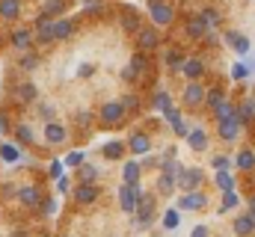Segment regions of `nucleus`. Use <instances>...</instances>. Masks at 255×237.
<instances>
[{"instance_id": "nucleus-1", "label": "nucleus", "mask_w": 255, "mask_h": 237, "mask_svg": "<svg viewBox=\"0 0 255 237\" xmlns=\"http://www.w3.org/2000/svg\"><path fill=\"white\" fill-rule=\"evenodd\" d=\"M139 196H142V187H139V184H125V187L119 190V205H122L125 214H136Z\"/></svg>"}, {"instance_id": "nucleus-2", "label": "nucleus", "mask_w": 255, "mask_h": 237, "mask_svg": "<svg viewBox=\"0 0 255 237\" xmlns=\"http://www.w3.org/2000/svg\"><path fill=\"white\" fill-rule=\"evenodd\" d=\"M36 39L42 42V45H48V42H54L57 39V18H51V15H39L36 18Z\"/></svg>"}, {"instance_id": "nucleus-3", "label": "nucleus", "mask_w": 255, "mask_h": 237, "mask_svg": "<svg viewBox=\"0 0 255 237\" xmlns=\"http://www.w3.org/2000/svg\"><path fill=\"white\" fill-rule=\"evenodd\" d=\"M148 12H151V21H154V24H160V27L172 24V18H175V12H172L163 0H148Z\"/></svg>"}, {"instance_id": "nucleus-4", "label": "nucleus", "mask_w": 255, "mask_h": 237, "mask_svg": "<svg viewBox=\"0 0 255 237\" xmlns=\"http://www.w3.org/2000/svg\"><path fill=\"white\" fill-rule=\"evenodd\" d=\"M98 116H101L104 124H119V121L125 118V107H122V101H107Z\"/></svg>"}, {"instance_id": "nucleus-5", "label": "nucleus", "mask_w": 255, "mask_h": 237, "mask_svg": "<svg viewBox=\"0 0 255 237\" xmlns=\"http://www.w3.org/2000/svg\"><path fill=\"white\" fill-rule=\"evenodd\" d=\"M151 217H154V199L142 193L139 208H136V226H151Z\"/></svg>"}, {"instance_id": "nucleus-6", "label": "nucleus", "mask_w": 255, "mask_h": 237, "mask_svg": "<svg viewBox=\"0 0 255 237\" xmlns=\"http://www.w3.org/2000/svg\"><path fill=\"white\" fill-rule=\"evenodd\" d=\"M217 127H220V136L226 139V142H235L238 136H241V118H223V121H217Z\"/></svg>"}, {"instance_id": "nucleus-7", "label": "nucleus", "mask_w": 255, "mask_h": 237, "mask_svg": "<svg viewBox=\"0 0 255 237\" xmlns=\"http://www.w3.org/2000/svg\"><path fill=\"white\" fill-rule=\"evenodd\" d=\"M223 39H226V45H232L238 54H250V51H253L250 39H247V36H241V33H235V30H226V33H223Z\"/></svg>"}, {"instance_id": "nucleus-8", "label": "nucleus", "mask_w": 255, "mask_h": 237, "mask_svg": "<svg viewBox=\"0 0 255 237\" xmlns=\"http://www.w3.org/2000/svg\"><path fill=\"white\" fill-rule=\"evenodd\" d=\"M205 205H208V199H205L202 193H196V190H193V193H184V196L178 199V208H184V211H202Z\"/></svg>"}, {"instance_id": "nucleus-9", "label": "nucleus", "mask_w": 255, "mask_h": 237, "mask_svg": "<svg viewBox=\"0 0 255 237\" xmlns=\"http://www.w3.org/2000/svg\"><path fill=\"white\" fill-rule=\"evenodd\" d=\"M184 101H187L190 107L202 104V101H208V92L202 89V83H199V80H190V86L184 89Z\"/></svg>"}, {"instance_id": "nucleus-10", "label": "nucleus", "mask_w": 255, "mask_h": 237, "mask_svg": "<svg viewBox=\"0 0 255 237\" xmlns=\"http://www.w3.org/2000/svg\"><path fill=\"white\" fill-rule=\"evenodd\" d=\"M196 184H202V169H187L184 175L178 178V190H184V193H193L196 190Z\"/></svg>"}, {"instance_id": "nucleus-11", "label": "nucleus", "mask_w": 255, "mask_h": 237, "mask_svg": "<svg viewBox=\"0 0 255 237\" xmlns=\"http://www.w3.org/2000/svg\"><path fill=\"white\" fill-rule=\"evenodd\" d=\"M74 199H77L80 205H92V202L98 199V187H95V184H80V187L74 190Z\"/></svg>"}, {"instance_id": "nucleus-12", "label": "nucleus", "mask_w": 255, "mask_h": 237, "mask_svg": "<svg viewBox=\"0 0 255 237\" xmlns=\"http://www.w3.org/2000/svg\"><path fill=\"white\" fill-rule=\"evenodd\" d=\"M18 199H21L27 208H36V205L42 202V193H39V187L27 184V187H21V190H18Z\"/></svg>"}, {"instance_id": "nucleus-13", "label": "nucleus", "mask_w": 255, "mask_h": 237, "mask_svg": "<svg viewBox=\"0 0 255 237\" xmlns=\"http://www.w3.org/2000/svg\"><path fill=\"white\" fill-rule=\"evenodd\" d=\"M45 139H48L51 145L65 142V127L63 124H57V121H48V124H45Z\"/></svg>"}, {"instance_id": "nucleus-14", "label": "nucleus", "mask_w": 255, "mask_h": 237, "mask_svg": "<svg viewBox=\"0 0 255 237\" xmlns=\"http://www.w3.org/2000/svg\"><path fill=\"white\" fill-rule=\"evenodd\" d=\"M157 42H160V39H157V33H154L151 27H142V30L136 33V45H139L142 51H148V48H157Z\"/></svg>"}, {"instance_id": "nucleus-15", "label": "nucleus", "mask_w": 255, "mask_h": 237, "mask_svg": "<svg viewBox=\"0 0 255 237\" xmlns=\"http://www.w3.org/2000/svg\"><path fill=\"white\" fill-rule=\"evenodd\" d=\"M128 142H130V151H133V154H148V151H151V139H148L145 133H133Z\"/></svg>"}, {"instance_id": "nucleus-16", "label": "nucleus", "mask_w": 255, "mask_h": 237, "mask_svg": "<svg viewBox=\"0 0 255 237\" xmlns=\"http://www.w3.org/2000/svg\"><path fill=\"white\" fill-rule=\"evenodd\" d=\"M18 15H21V3L18 0H0V18L15 21Z\"/></svg>"}, {"instance_id": "nucleus-17", "label": "nucleus", "mask_w": 255, "mask_h": 237, "mask_svg": "<svg viewBox=\"0 0 255 237\" xmlns=\"http://www.w3.org/2000/svg\"><path fill=\"white\" fill-rule=\"evenodd\" d=\"M181 74H184L187 80H199V77L205 74V62H202V59H187V62H184V71H181Z\"/></svg>"}, {"instance_id": "nucleus-18", "label": "nucleus", "mask_w": 255, "mask_h": 237, "mask_svg": "<svg viewBox=\"0 0 255 237\" xmlns=\"http://www.w3.org/2000/svg\"><path fill=\"white\" fill-rule=\"evenodd\" d=\"M255 232V217L250 214V217H238L235 220V235L238 237H247V235H253Z\"/></svg>"}, {"instance_id": "nucleus-19", "label": "nucleus", "mask_w": 255, "mask_h": 237, "mask_svg": "<svg viewBox=\"0 0 255 237\" xmlns=\"http://www.w3.org/2000/svg\"><path fill=\"white\" fill-rule=\"evenodd\" d=\"M30 42H33V33H30V30H15V33H12V48L27 51V48H30Z\"/></svg>"}, {"instance_id": "nucleus-20", "label": "nucleus", "mask_w": 255, "mask_h": 237, "mask_svg": "<svg viewBox=\"0 0 255 237\" xmlns=\"http://www.w3.org/2000/svg\"><path fill=\"white\" fill-rule=\"evenodd\" d=\"M101 151H104V157H107V160H119V157L125 154V142L113 139V142H107V145H104Z\"/></svg>"}, {"instance_id": "nucleus-21", "label": "nucleus", "mask_w": 255, "mask_h": 237, "mask_svg": "<svg viewBox=\"0 0 255 237\" xmlns=\"http://www.w3.org/2000/svg\"><path fill=\"white\" fill-rule=\"evenodd\" d=\"M187 33H190L193 39H202V36L208 33V21H205L202 15H196V18L190 21V27H187Z\"/></svg>"}, {"instance_id": "nucleus-22", "label": "nucleus", "mask_w": 255, "mask_h": 237, "mask_svg": "<svg viewBox=\"0 0 255 237\" xmlns=\"http://www.w3.org/2000/svg\"><path fill=\"white\" fill-rule=\"evenodd\" d=\"M15 136H18V142H24V145H33V142H36V130H33L30 124H18V127H15Z\"/></svg>"}, {"instance_id": "nucleus-23", "label": "nucleus", "mask_w": 255, "mask_h": 237, "mask_svg": "<svg viewBox=\"0 0 255 237\" xmlns=\"http://www.w3.org/2000/svg\"><path fill=\"white\" fill-rule=\"evenodd\" d=\"M238 118H241V124H244V121H253L255 118V98H247V101L238 107Z\"/></svg>"}, {"instance_id": "nucleus-24", "label": "nucleus", "mask_w": 255, "mask_h": 237, "mask_svg": "<svg viewBox=\"0 0 255 237\" xmlns=\"http://www.w3.org/2000/svg\"><path fill=\"white\" fill-rule=\"evenodd\" d=\"M175 187H178V181L169 175V172H163V175H160V181H157V190H160L163 196H172V193H175Z\"/></svg>"}, {"instance_id": "nucleus-25", "label": "nucleus", "mask_w": 255, "mask_h": 237, "mask_svg": "<svg viewBox=\"0 0 255 237\" xmlns=\"http://www.w3.org/2000/svg\"><path fill=\"white\" fill-rule=\"evenodd\" d=\"M0 157H3L6 163H15V160H21V151H18V145L3 142V145H0Z\"/></svg>"}, {"instance_id": "nucleus-26", "label": "nucleus", "mask_w": 255, "mask_h": 237, "mask_svg": "<svg viewBox=\"0 0 255 237\" xmlns=\"http://www.w3.org/2000/svg\"><path fill=\"white\" fill-rule=\"evenodd\" d=\"M122 178H125V184H139V163H125L122 166Z\"/></svg>"}, {"instance_id": "nucleus-27", "label": "nucleus", "mask_w": 255, "mask_h": 237, "mask_svg": "<svg viewBox=\"0 0 255 237\" xmlns=\"http://www.w3.org/2000/svg\"><path fill=\"white\" fill-rule=\"evenodd\" d=\"M190 145L196 151H205L208 148V133L205 130H190Z\"/></svg>"}, {"instance_id": "nucleus-28", "label": "nucleus", "mask_w": 255, "mask_h": 237, "mask_svg": "<svg viewBox=\"0 0 255 237\" xmlns=\"http://www.w3.org/2000/svg\"><path fill=\"white\" fill-rule=\"evenodd\" d=\"M217 187H220L223 193H229V190H235V178L229 175V169H220V172H217Z\"/></svg>"}, {"instance_id": "nucleus-29", "label": "nucleus", "mask_w": 255, "mask_h": 237, "mask_svg": "<svg viewBox=\"0 0 255 237\" xmlns=\"http://www.w3.org/2000/svg\"><path fill=\"white\" fill-rule=\"evenodd\" d=\"M214 113H217V121H223V118H235V116H238V107H235V104H229V101H223Z\"/></svg>"}, {"instance_id": "nucleus-30", "label": "nucleus", "mask_w": 255, "mask_h": 237, "mask_svg": "<svg viewBox=\"0 0 255 237\" xmlns=\"http://www.w3.org/2000/svg\"><path fill=\"white\" fill-rule=\"evenodd\" d=\"M122 27L139 33V18H136V12H133V9H125V12H122Z\"/></svg>"}, {"instance_id": "nucleus-31", "label": "nucleus", "mask_w": 255, "mask_h": 237, "mask_svg": "<svg viewBox=\"0 0 255 237\" xmlns=\"http://www.w3.org/2000/svg\"><path fill=\"white\" fill-rule=\"evenodd\" d=\"M178 223H181V214H178V208H169L166 211V217H163V229H178Z\"/></svg>"}, {"instance_id": "nucleus-32", "label": "nucleus", "mask_w": 255, "mask_h": 237, "mask_svg": "<svg viewBox=\"0 0 255 237\" xmlns=\"http://www.w3.org/2000/svg\"><path fill=\"white\" fill-rule=\"evenodd\" d=\"M184 62H187V59L181 57L178 51H169V54H166V65H169L172 71H184Z\"/></svg>"}, {"instance_id": "nucleus-33", "label": "nucleus", "mask_w": 255, "mask_h": 237, "mask_svg": "<svg viewBox=\"0 0 255 237\" xmlns=\"http://www.w3.org/2000/svg\"><path fill=\"white\" fill-rule=\"evenodd\" d=\"M63 9H65V0H45V6H42V12H45V15H51V18H54V15H60Z\"/></svg>"}, {"instance_id": "nucleus-34", "label": "nucleus", "mask_w": 255, "mask_h": 237, "mask_svg": "<svg viewBox=\"0 0 255 237\" xmlns=\"http://www.w3.org/2000/svg\"><path fill=\"white\" fill-rule=\"evenodd\" d=\"M253 166H255V154H253V151H241V154H238V169L250 172Z\"/></svg>"}, {"instance_id": "nucleus-35", "label": "nucleus", "mask_w": 255, "mask_h": 237, "mask_svg": "<svg viewBox=\"0 0 255 237\" xmlns=\"http://www.w3.org/2000/svg\"><path fill=\"white\" fill-rule=\"evenodd\" d=\"M71 33H74V24H71L68 18H60V21H57V39H68Z\"/></svg>"}, {"instance_id": "nucleus-36", "label": "nucleus", "mask_w": 255, "mask_h": 237, "mask_svg": "<svg viewBox=\"0 0 255 237\" xmlns=\"http://www.w3.org/2000/svg\"><path fill=\"white\" fill-rule=\"evenodd\" d=\"M77 178H80V184H92V181L98 178V169H95V166H80V169H77Z\"/></svg>"}, {"instance_id": "nucleus-37", "label": "nucleus", "mask_w": 255, "mask_h": 237, "mask_svg": "<svg viewBox=\"0 0 255 237\" xmlns=\"http://www.w3.org/2000/svg\"><path fill=\"white\" fill-rule=\"evenodd\" d=\"M223 101H226V92H223V89H211V92H208V107H211V110H217Z\"/></svg>"}, {"instance_id": "nucleus-38", "label": "nucleus", "mask_w": 255, "mask_h": 237, "mask_svg": "<svg viewBox=\"0 0 255 237\" xmlns=\"http://www.w3.org/2000/svg\"><path fill=\"white\" fill-rule=\"evenodd\" d=\"M154 110H172V98H169V92H157V98H154Z\"/></svg>"}, {"instance_id": "nucleus-39", "label": "nucleus", "mask_w": 255, "mask_h": 237, "mask_svg": "<svg viewBox=\"0 0 255 237\" xmlns=\"http://www.w3.org/2000/svg\"><path fill=\"white\" fill-rule=\"evenodd\" d=\"M18 95H21V101H36V86L33 83H24V86H18Z\"/></svg>"}, {"instance_id": "nucleus-40", "label": "nucleus", "mask_w": 255, "mask_h": 237, "mask_svg": "<svg viewBox=\"0 0 255 237\" xmlns=\"http://www.w3.org/2000/svg\"><path fill=\"white\" fill-rule=\"evenodd\" d=\"M145 65H148V62H145L142 54H133V57H130V71H133V74H142V71H145Z\"/></svg>"}, {"instance_id": "nucleus-41", "label": "nucleus", "mask_w": 255, "mask_h": 237, "mask_svg": "<svg viewBox=\"0 0 255 237\" xmlns=\"http://www.w3.org/2000/svg\"><path fill=\"white\" fill-rule=\"evenodd\" d=\"M238 202H241V199H238V193H235V190H229V193H226V199H223V208H220V214H223V211H232V208H238Z\"/></svg>"}, {"instance_id": "nucleus-42", "label": "nucleus", "mask_w": 255, "mask_h": 237, "mask_svg": "<svg viewBox=\"0 0 255 237\" xmlns=\"http://www.w3.org/2000/svg\"><path fill=\"white\" fill-rule=\"evenodd\" d=\"M57 211H60L57 199H45V202H42V214H45V217H57Z\"/></svg>"}, {"instance_id": "nucleus-43", "label": "nucleus", "mask_w": 255, "mask_h": 237, "mask_svg": "<svg viewBox=\"0 0 255 237\" xmlns=\"http://www.w3.org/2000/svg\"><path fill=\"white\" fill-rule=\"evenodd\" d=\"M232 77H235V80H244V77H250V65H247V62H238V65L232 68Z\"/></svg>"}, {"instance_id": "nucleus-44", "label": "nucleus", "mask_w": 255, "mask_h": 237, "mask_svg": "<svg viewBox=\"0 0 255 237\" xmlns=\"http://www.w3.org/2000/svg\"><path fill=\"white\" fill-rule=\"evenodd\" d=\"M65 166H77V169H80V166H83V151H71V154L65 157Z\"/></svg>"}, {"instance_id": "nucleus-45", "label": "nucleus", "mask_w": 255, "mask_h": 237, "mask_svg": "<svg viewBox=\"0 0 255 237\" xmlns=\"http://www.w3.org/2000/svg\"><path fill=\"white\" fill-rule=\"evenodd\" d=\"M202 18L208 21V27H220V15H217L214 9H205V12H202Z\"/></svg>"}, {"instance_id": "nucleus-46", "label": "nucleus", "mask_w": 255, "mask_h": 237, "mask_svg": "<svg viewBox=\"0 0 255 237\" xmlns=\"http://www.w3.org/2000/svg\"><path fill=\"white\" fill-rule=\"evenodd\" d=\"M122 107H125V110H130V113H133V110L139 107V98H136V95H125V98H122Z\"/></svg>"}, {"instance_id": "nucleus-47", "label": "nucleus", "mask_w": 255, "mask_h": 237, "mask_svg": "<svg viewBox=\"0 0 255 237\" xmlns=\"http://www.w3.org/2000/svg\"><path fill=\"white\" fill-rule=\"evenodd\" d=\"M63 160H54V163H51V169H48V172H51V178H57V181H60V178H63Z\"/></svg>"}, {"instance_id": "nucleus-48", "label": "nucleus", "mask_w": 255, "mask_h": 237, "mask_svg": "<svg viewBox=\"0 0 255 237\" xmlns=\"http://www.w3.org/2000/svg\"><path fill=\"white\" fill-rule=\"evenodd\" d=\"M36 65H39V59H36V57H24V59H21V68H24V71H33Z\"/></svg>"}, {"instance_id": "nucleus-49", "label": "nucleus", "mask_w": 255, "mask_h": 237, "mask_svg": "<svg viewBox=\"0 0 255 237\" xmlns=\"http://www.w3.org/2000/svg\"><path fill=\"white\" fill-rule=\"evenodd\" d=\"M214 166H217V172H220V169H229L232 163H229V157H223V154H220V157H214Z\"/></svg>"}, {"instance_id": "nucleus-50", "label": "nucleus", "mask_w": 255, "mask_h": 237, "mask_svg": "<svg viewBox=\"0 0 255 237\" xmlns=\"http://www.w3.org/2000/svg\"><path fill=\"white\" fill-rule=\"evenodd\" d=\"M83 6H86L89 12H98V9L104 6V0H83Z\"/></svg>"}, {"instance_id": "nucleus-51", "label": "nucleus", "mask_w": 255, "mask_h": 237, "mask_svg": "<svg viewBox=\"0 0 255 237\" xmlns=\"http://www.w3.org/2000/svg\"><path fill=\"white\" fill-rule=\"evenodd\" d=\"M57 190H60V193H65V190H68V178H60V181H57Z\"/></svg>"}, {"instance_id": "nucleus-52", "label": "nucleus", "mask_w": 255, "mask_h": 237, "mask_svg": "<svg viewBox=\"0 0 255 237\" xmlns=\"http://www.w3.org/2000/svg\"><path fill=\"white\" fill-rule=\"evenodd\" d=\"M190 237H208V229H205V226H199V229H193Z\"/></svg>"}, {"instance_id": "nucleus-53", "label": "nucleus", "mask_w": 255, "mask_h": 237, "mask_svg": "<svg viewBox=\"0 0 255 237\" xmlns=\"http://www.w3.org/2000/svg\"><path fill=\"white\" fill-rule=\"evenodd\" d=\"M77 74H80V77H89V74H92V65H80V71H77Z\"/></svg>"}, {"instance_id": "nucleus-54", "label": "nucleus", "mask_w": 255, "mask_h": 237, "mask_svg": "<svg viewBox=\"0 0 255 237\" xmlns=\"http://www.w3.org/2000/svg\"><path fill=\"white\" fill-rule=\"evenodd\" d=\"M122 77H125V80H136V74H133V71H130V65H128L125 71H122Z\"/></svg>"}, {"instance_id": "nucleus-55", "label": "nucleus", "mask_w": 255, "mask_h": 237, "mask_svg": "<svg viewBox=\"0 0 255 237\" xmlns=\"http://www.w3.org/2000/svg\"><path fill=\"white\" fill-rule=\"evenodd\" d=\"M250 214H253V217H255V196H253V199H250Z\"/></svg>"}]
</instances>
